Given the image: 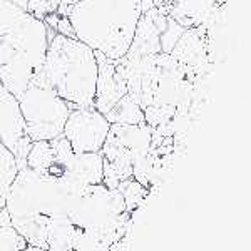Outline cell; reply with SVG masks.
<instances>
[{"instance_id": "6da1fadb", "label": "cell", "mask_w": 251, "mask_h": 251, "mask_svg": "<svg viewBox=\"0 0 251 251\" xmlns=\"http://www.w3.org/2000/svg\"><path fill=\"white\" fill-rule=\"evenodd\" d=\"M82 189H75L62 177L39 173L30 168L19 169L7 193L5 209L10 226L27 245L47 250V231L52 221L66 216L72 198Z\"/></svg>"}, {"instance_id": "7a4b0ae2", "label": "cell", "mask_w": 251, "mask_h": 251, "mask_svg": "<svg viewBox=\"0 0 251 251\" xmlns=\"http://www.w3.org/2000/svg\"><path fill=\"white\" fill-rule=\"evenodd\" d=\"M141 15V0H80L67 19L75 39L112 60L127 54Z\"/></svg>"}, {"instance_id": "3957f363", "label": "cell", "mask_w": 251, "mask_h": 251, "mask_svg": "<svg viewBox=\"0 0 251 251\" xmlns=\"http://www.w3.org/2000/svg\"><path fill=\"white\" fill-rule=\"evenodd\" d=\"M44 75L55 94L77 107H94L96 52L79 39L55 34L49 40Z\"/></svg>"}, {"instance_id": "277c9868", "label": "cell", "mask_w": 251, "mask_h": 251, "mask_svg": "<svg viewBox=\"0 0 251 251\" xmlns=\"http://www.w3.org/2000/svg\"><path fill=\"white\" fill-rule=\"evenodd\" d=\"M67 216L72 225L84 231L117 243L127 229L132 214L126 211L123 194L100 183L86 186L75 194Z\"/></svg>"}, {"instance_id": "5b68a950", "label": "cell", "mask_w": 251, "mask_h": 251, "mask_svg": "<svg viewBox=\"0 0 251 251\" xmlns=\"http://www.w3.org/2000/svg\"><path fill=\"white\" fill-rule=\"evenodd\" d=\"M17 100L25 132L32 143L52 141L62 134L71 107L67 100L59 97L49 86L42 69L34 72L29 87Z\"/></svg>"}, {"instance_id": "8992f818", "label": "cell", "mask_w": 251, "mask_h": 251, "mask_svg": "<svg viewBox=\"0 0 251 251\" xmlns=\"http://www.w3.org/2000/svg\"><path fill=\"white\" fill-rule=\"evenodd\" d=\"M49 47L47 25L27 14L17 25L0 37V64H27L42 69Z\"/></svg>"}, {"instance_id": "52a82bcc", "label": "cell", "mask_w": 251, "mask_h": 251, "mask_svg": "<svg viewBox=\"0 0 251 251\" xmlns=\"http://www.w3.org/2000/svg\"><path fill=\"white\" fill-rule=\"evenodd\" d=\"M111 127L102 112L94 107L72 109L64 124L62 136L74 152H100Z\"/></svg>"}, {"instance_id": "ba28073f", "label": "cell", "mask_w": 251, "mask_h": 251, "mask_svg": "<svg viewBox=\"0 0 251 251\" xmlns=\"http://www.w3.org/2000/svg\"><path fill=\"white\" fill-rule=\"evenodd\" d=\"M0 144H3L14 154L19 169L25 168V157L29 154L32 141L25 132V124L17 97L12 96L2 84H0Z\"/></svg>"}, {"instance_id": "9c48e42d", "label": "cell", "mask_w": 251, "mask_h": 251, "mask_svg": "<svg viewBox=\"0 0 251 251\" xmlns=\"http://www.w3.org/2000/svg\"><path fill=\"white\" fill-rule=\"evenodd\" d=\"M94 52L97 60L94 109L106 116L117 100L124 94H127V84H126L123 74L116 69V60L106 57V55L97 50Z\"/></svg>"}, {"instance_id": "30bf717a", "label": "cell", "mask_w": 251, "mask_h": 251, "mask_svg": "<svg viewBox=\"0 0 251 251\" xmlns=\"http://www.w3.org/2000/svg\"><path fill=\"white\" fill-rule=\"evenodd\" d=\"M62 177L75 189L102 183V154L100 152H74L62 166Z\"/></svg>"}, {"instance_id": "8fae6325", "label": "cell", "mask_w": 251, "mask_h": 251, "mask_svg": "<svg viewBox=\"0 0 251 251\" xmlns=\"http://www.w3.org/2000/svg\"><path fill=\"white\" fill-rule=\"evenodd\" d=\"M216 0H152L163 15H169L186 27V24H201L213 10Z\"/></svg>"}, {"instance_id": "7c38bea8", "label": "cell", "mask_w": 251, "mask_h": 251, "mask_svg": "<svg viewBox=\"0 0 251 251\" xmlns=\"http://www.w3.org/2000/svg\"><path fill=\"white\" fill-rule=\"evenodd\" d=\"M169 55L173 59H176L184 67L200 66L204 57V46L201 42L200 34L196 32V29L184 30Z\"/></svg>"}, {"instance_id": "4fadbf2b", "label": "cell", "mask_w": 251, "mask_h": 251, "mask_svg": "<svg viewBox=\"0 0 251 251\" xmlns=\"http://www.w3.org/2000/svg\"><path fill=\"white\" fill-rule=\"evenodd\" d=\"M39 69H34L27 64H0V84L7 89L14 97H19L24 94L27 87H29L32 75Z\"/></svg>"}, {"instance_id": "5bb4252c", "label": "cell", "mask_w": 251, "mask_h": 251, "mask_svg": "<svg viewBox=\"0 0 251 251\" xmlns=\"http://www.w3.org/2000/svg\"><path fill=\"white\" fill-rule=\"evenodd\" d=\"M106 119L111 124H141L144 121V112L139 104L136 102L129 94H124L112 106L111 111L106 114Z\"/></svg>"}, {"instance_id": "9a60e30c", "label": "cell", "mask_w": 251, "mask_h": 251, "mask_svg": "<svg viewBox=\"0 0 251 251\" xmlns=\"http://www.w3.org/2000/svg\"><path fill=\"white\" fill-rule=\"evenodd\" d=\"M55 161V151L50 141H35L32 143L29 154L25 157V166L34 171L47 173Z\"/></svg>"}, {"instance_id": "2e32d148", "label": "cell", "mask_w": 251, "mask_h": 251, "mask_svg": "<svg viewBox=\"0 0 251 251\" xmlns=\"http://www.w3.org/2000/svg\"><path fill=\"white\" fill-rule=\"evenodd\" d=\"M19 173V166L14 154L0 144V198H7L10 184L14 183L15 176Z\"/></svg>"}, {"instance_id": "e0dca14e", "label": "cell", "mask_w": 251, "mask_h": 251, "mask_svg": "<svg viewBox=\"0 0 251 251\" xmlns=\"http://www.w3.org/2000/svg\"><path fill=\"white\" fill-rule=\"evenodd\" d=\"M116 189L123 194L124 203H126V211L131 214L134 209H137L143 204L146 193H148L146 191V186L141 184L139 181H136L134 177H127V179L121 181Z\"/></svg>"}, {"instance_id": "ac0fdd59", "label": "cell", "mask_w": 251, "mask_h": 251, "mask_svg": "<svg viewBox=\"0 0 251 251\" xmlns=\"http://www.w3.org/2000/svg\"><path fill=\"white\" fill-rule=\"evenodd\" d=\"M25 15H27L25 10L14 5L9 0H0V37L14 29Z\"/></svg>"}, {"instance_id": "d6986e66", "label": "cell", "mask_w": 251, "mask_h": 251, "mask_svg": "<svg viewBox=\"0 0 251 251\" xmlns=\"http://www.w3.org/2000/svg\"><path fill=\"white\" fill-rule=\"evenodd\" d=\"M186 29L181 25L179 22H176L173 17L168 15V20H166V27L163 29V32L159 34V47L163 54H171V50L174 49V46L177 44V40L183 35V32Z\"/></svg>"}, {"instance_id": "ffe728a7", "label": "cell", "mask_w": 251, "mask_h": 251, "mask_svg": "<svg viewBox=\"0 0 251 251\" xmlns=\"http://www.w3.org/2000/svg\"><path fill=\"white\" fill-rule=\"evenodd\" d=\"M27 246V241L12 226H0V251H19Z\"/></svg>"}, {"instance_id": "44dd1931", "label": "cell", "mask_w": 251, "mask_h": 251, "mask_svg": "<svg viewBox=\"0 0 251 251\" xmlns=\"http://www.w3.org/2000/svg\"><path fill=\"white\" fill-rule=\"evenodd\" d=\"M55 12V7L52 5L49 0H29V5H27V14H30L32 17L42 20L46 15Z\"/></svg>"}, {"instance_id": "7402d4cb", "label": "cell", "mask_w": 251, "mask_h": 251, "mask_svg": "<svg viewBox=\"0 0 251 251\" xmlns=\"http://www.w3.org/2000/svg\"><path fill=\"white\" fill-rule=\"evenodd\" d=\"M55 32L60 35H66V37H71V39H75V32L72 29L71 22L66 15H59V20H57V25H55Z\"/></svg>"}, {"instance_id": "603a6c76", "label": "cell", "mask_w": 251, "mask_h": 251, "mask_svg": "<svg viewBox=\"0 0 251 251\" xmlns=\"http://www.w3.org/2000/svg\"><path fill=\"white\" fill-rule=\"evenodd\" d=\"M49 2L52 3V5L57 9V7H72V5H75L77 2H80V0H49Z\"/></svg>"}, {"instance_id": "cb8c5ba5", "label": "cell", "mask_w": 251, "mask_h": 251, "mask_svg": "<svg viewBox=\"0 0 251 251\" xmlns=\"http://www.w3.org/2000/svg\"><path fill=\"white\" fill-rule=\"evenodd\" d=\"M151 9H154V3H152V0H141V12H143V14L149 12Z\"/></svg>"}, {"instance_id": "d4e9b609", "label": "cell", "mask_w": 251, "mask_h": 251, "mask_svg": "<svg viewBox=\"0 0 251 251\" xmlns=\"http://www.w3.org/2000/svg\"><path fill=\"white\" fill-rule=\"evenodd\" d=\"M9 2H12L14 5H17V7H20L22 10H25V12H27V5H29V0H9Z\"/></svg>"}, {"instance_id": "484cf974", "label": "cell", "mask_w": 251, "mask_h": 251, "mask_svg": "<svg viewBox=\"0 0 251 251\" xmlns=\"http://www.w3.org/2000/svg\"><path fill=\"white\" fill-rule=\"evenodd\" d=\"M19 251H46V250L39 248V246H32V245H27L25 248H22V250H19Z\"/></svg>"}, {"instance_id": "4316f807", "label": "cell", "mask_w": 251, "mask_h": 251, "mask_svg": "<svg viewBox=\"0 0 251 251\" xmlns=\"http://www.w3.org/2000/svg\"><path fill=\"white\" fill-rule=\"evenodd\" d=\"M5 201H7V198H0V211L5 208Z\"/></svg>"}]
</instances>
